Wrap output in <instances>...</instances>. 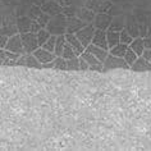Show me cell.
<instances>
[{
    "mask_svg": "<svg viewBox=\"0 0 151 151\" xmlns=\"http://www.w3.org/2000/svg\"><path fill=\"white\" fill-rule=\"evenodd\" d=\"M67 21H68V17L64 13L52 16L46 26V29L54 36L65 35L67 33Z\"/></svg>",
    "mask_w": 151,
    "mask_h": 151,
    "instance_id": "6da1fadb",
    "label": "cell"
},
{
    "mask_svg": "<svg viewBox=\"0 0 151 151\" xmlns=\"http://www.w3.org/2000/svg\"><path fill=\"white\" fill-rule=\"evenodd\" d=\"M129 64L126 62L124 58H119L109 52L106 60L104 62V68L103 72H109V70H114V69H129Z\"/></svg>",
    "mask_w": 151,
    "mask_h": 151,
    "instance_id": "7a4b0ae2",
    "label": "cell"
},
{
    "mask_svg": "<svg viewBox=\"0 0 151 151\" xmlns=\"http://www.w3.org/2000/svg\"><path fill=\"white\" fill-rule=\"evenodd\" d=\"M22 36V42L24 46V51L27 54H33V51L40 47L39 40H37V33L27 32V33H21Z\"/></svg>",
    "mask_w": 151,
    "mask_h": 151,
    "instance_id": "3957f363",
    "label": "cell"
},
{
    "mask_svg": "<svg viewBox=\"0 0 151 151\" xmlns=\"http://www.w3.org/2000/svg\"><path fill=\"white\" fill-rule=\"evenodd\" d=\"M95 32H96V27L93 26V23H90V24H86L82 29H80L76 35H77L81 42L83 44V46L87 47L90 44H92V39L95 36Z\"/></svg>",
    "mask_w": 151,
    "mask_h": 151,
    "instance_id": "277c9868",
    "label": "cell"
},
{
    "mask_svg": "<svg viewBox=\"0 0 151 151\" xmlns=\"http://www.w3.org/2000/svg\"><path fill=\"white\" fill-rule=\"evenodd\" d=\"M6 50L9 51H13V52H17V54H26L24 51V46H23V42H22V36L21 33H17V35H13L9 37L8 40V44L5 46Z\"/></svg>",
    "mask_w": 151,
    "mask_h": 151,
    "instance_id": "5b68a950",
    "label": "cell"
},
{
    "mask_svg": "<svg viewBox=\"0 0 151 151\" xmlns=\"http://www.w3.org/2000/svg\"><path fill=\"white\" fill-rule=\"evenodd\" d=\"M113 21V16L109 13H97L93 21V26L96 29H103V31H108L110 27V23Z\"/></svg>",
    "mask_w": 151,
    "mask_h": 151,
    "instance_id": "8992f818",
    "label": "cell"
},
{
    "mask_svg": "<svg viewBox=\"0 0 151 151\" xmlns=\"http://www.w3.org/2000/svg\"><path fill=\"white\" fill-rule=\"evenodd\" d=\"M21 54L9 51L6 49H0V64L1 65H17V60Z\"/></svg>",
    "mask_w": 151,
    "mask_h": 151,
    "instance_id": "52a82bcc",
    "label": "cell"
},
{
    "mask_svg": "<svg viewBox=\"0 0 151 151\" xmlns=\"http://www.w3.org/2000/svg\"><path fill=\"white\" fill-rule=\"evenodd\" d=\"M80 56H82L83 59L87 60V63L90 64V70H93V72H103L104 63H103V62H100V60L97 59L93 54H91L90 51L86 50V51L82 52Z\"/></svg>",
    "mask_w": 151,
    "mask_h": 151,
    "instance_id": "ba28073f",
    "label": "cell"
},
{
    "mask_svg": "<svg viewBox=\"0 0 151 151\" xmlns=\"http://www.w3.org/2000/svg\"><path fill=\"white\" fill-rule=\"evenodd\" d=\"M126 29L134 37H141V31H139V23L136 19V17L133 16V13H128L127 14V23H126Z\"/></svg>",
    "mask_w": 151,
    "mask_h": 151,
    "instance_id": "9c48e42d",
    "label": "cell"
},
{
    "mask_svg": "<svg viewBox=\"0 0 151 151\" xmlns=\"http://www.w3.org/2000/svg\"><path fill=\"white\" fill-rule=\"evenodd\" d=\"M41 9H42V12L50 14L51 17L63 13V6L60 5V3L56 1V0H47V1L41 6Z\"/></svg>",
    "mask_w": 151,
    "mask_h": 151,
    "instance_id": "30bf717a",
    "label": "cell"
},
{
    "mask_svg": "<svg viewBox=\"0 0 151 151\" xmlns=\"http://www.w3.org/2000/svg\"><path fill=\"white\" fill-rule=\"evenodd\" d=\"M65 39H67V42L74 49L76 54L78 56H80L83 51H86V47L83 46V44L80 41V39L77 37L76 33H65Z\"/></svg>",
    "mask_w": 151,
    "mask_h": 151,
    "instance_id": "8fae6325",
    "label": "cell"
},
{
    "mask_svg": "<svg viewBox=\"0 0 151 151\" xmlns=\"http://www.w3.org/2000/svg\"><path fill=\"white\" fill-rule=\"evenodd\" d=\"M86 26L83 21H81L78 17H68L67 21V33H77Z\"/></svg>",
    "mask_w": 151,
    "mask_h": 151,
    "instance_id": "7c38bea8",
    "label": "cell"
},
{
    "mask_svg": "<svg viewBox=\"0 0 151 151\" xmlns=\"http://www.w3.org/2000/svg\"><path fill=\"white\" fill-rule=\"evenodd\" d=\"M32 22H33V19H31L28 16H17L16 24L18 27V31H19V33L31 32Z\"/></svg>",
    "mask_w": 151,
    "mask_h": 151,
    "instance_id": "4fadbf2b",
    "label": "cell"
},
{
    "mask_svg": "<svg viewBox=\"0 0 151 151\" xmlns=\"http://www.w3.org/2000/svg\"><path fill=\"white\" fill-rule=\"evenodd\" d=\"M33 55H35L36 58L39 59L42 64L52 62V60L55 59V56H56V55L54 54V52H51V51L46 50V49H44L42 46H40L39 49H37V50L33 51Z\"/></svg>",
    "mask_w": 151,
    "mask_h": 151,
    "instance_id": "5bb4252c",
    "label": "cell"
},
{
    "mask_svg": "<svg viewBox=\"0 0 151 151\" xmlns=\"http://www.w3.org/2000/svg\"><path fill=\"white\" fill-rule=\"evenodd\" d=\"M92 44L96 45V46H100L105 49V50H109V44H108V37H106V31H103V29H96L95 36L92 39Z\"/></svg>",
    "mask_w": 151,
    "mask_h": 151,
    "instance_id": "9a60e30c",
    "label": "cell"
},
{
    "mask_svg": "<svg viewBox=\"0 0 151 151\" xmlns=\"http://www.w3.org/2000/svg\"><path fill=\"white\" fill-rule=\"evenodd\" d=\"M77 17L80 18L81 21H83L86 24H90V23H93L95 21V17H96V13L93 10L86 8V6H81L77 12Z\"/></svg>",
    "mask_w": 151,
    "mask_h": 151,
    "instance_id": "2e32d148",
    "label": "cell"
},
{
    "mask_svg": "<svg viewBox=\"0 0 151 151\" xmlns=\"http://www.w3.org/2000/svg\"><path fill=\"white\" fill-rule=\"evenodd\" d=\"M126 23H127V14H120V16H115L113 17V21L110 23L109 29L110 31H116L120 32L126 28Z\"/></svg>",
    "mask_w": 151,
    "mask_h": 151,
    "instance_id": "e0dca14e",
    "label": "cell"
},
{
    "mask_svg": "<svg viewBox=\"0 0 151 151\" xmlns=\"http://www.w3.org/2000/svg\"><path fill=\"white\" fill-rule=\"evenodd\" d=\"M129 69L133 72H150L151 70V62L146 60L143 56H138L137 60L132 64Z\"/></svg>",
    "mask_w": 151,
    "mask_h": 151,
    "instance_id": "ac0fdd59",
    "label": "cell"
},
{
    "mask_svg": "<svg viewBox=\"0 0 151 151\" xmlns=\"http://www.w3.org/2000/svg\"><path fill=\"white\" fill-rule=\"evenodd\" d=\"M86 50L90 51L91 54H93L100 62H103V63L106 60L108 55H109V50H105V49L100 47V46H96V45H93V44H90L88 46L86 47Z\"/></svg>",
    "mask_w": 151,
    "mask_h": 151,
    "instance_id": "d6986e66",
    "label": "cell"
},
{
    "mask_svg": "<svg viewBox=\"0 0 151 151\" xmlns=\"http://www.w3.org/2000/svg\"><path fill=\"white\" fill-rule=\"evenodd\" d=\"M17 33H19V31H18L16 22H12V21H4L3 22L0 35H6V36L10 37L13 35H17Z\"/></svg>",
    "mask_w": 151,
    "mask_h": 151,
    "instance_id": "ffe728a7",
    "label": "cell"
},
{
    "mask_svg": "<svg viewBox=\"0 0 151 151\" xmlns=\"http://www.w3.org/2000/svg\"><path fill=\"white\" fill-rule=\"evenodd\" d=\"M129 47L132 49L133 51L137 52L138 56H141L143 54V51H145V40H143V37H136V39H133V41L131 42Z\"/></svg>",
    "mask_w": 151,
    "mask_h": 151,
    "instance_id": "44dd1931",
    "label": "cell"
},
{
    "mask_svg": "<svg viewBox=\"0 0 151 151\" xmlns=\"http://www.w3.org/2000/svg\"><path fill=\"white\" fill-rule=\"evenodd\" d=\"M26 67L27 68H36V69H42V63H41L33 54H27V52H26Z\"/></svg>",
    "mask_w": 151,
    "mask_h": 151,
    "instance_id": "7402d4cb",
    "label": "cell"
},
{
    "mask_svg": "<svg viewBox=\"0 0 151 151\" xmlns=\"http://www.w3.org/2000/svg\"><path fill=\"white\" fill-rule=\"evenodd\" d=\"M106 37H108L109 47H114L115 45H118L120 42V32L110 31V29H108V31H106ZM109 50H110V49H109Z\"/></svg>",
    "mask_w": 151,
    "mask_h": 151,
    "instance_id": "603a6c76",
    "label": "cell"
},
{
    "mask_svg": "<svg viewBox=\"0 0 151 151\" xmlns=\"http://www.w3.org/2000/svg\"><path fill=\"white\" fill-rule=\"evenodd\" d=\"M129 45L127 44H123V42H119L118 45H115L114 47H110V50H109V52L115 56H119V58H124V55H126V51Z\"/></svg>",
    "mask_w": 151,
    "mask_h": 151,
    "instance_id": "cb8c5ba5",
    "label": "cell"
},
{
    "mask_svg": "<svg viewBox=\"0 0 151 151\" xmlns=\"http://www.w3.org/2000/svg\"><path fill=\"white\" fill-rule=\"evenodd\" d=\"M65 44H67L65 35L56 36V45H55V51H54L56 56H62L63 50H64V46H65Z\"/></svg>",
    "mask_w": 151,
    "mask_h": 151,
    "instance_id": "d4e9b609",
    "label": "cell"
},
{
    "mask_svg": "<svg viewBox=\"0 0 151 151\" xmlns=\"http://www.w3.org/2000/svg\"><path fill=\"white\" fill-rule=\"evenodd\" d=\"M41 14H42V9H41V6L39 5H35V4H31L28 6L27 9V13H26V16H28L31 19L36 21L37 18H39Z\"/></svg>",
    "mask_w": 151,
    "mask_h": 151,
    "instance_id": "484cf974",
    "label": "cell"
},
{
    "mask_svg": "<svg viewBox=\"0 0 151 151\" xmlns=\"http://www.w3.org/2000/svg\"><path fill=\"white\" fill-rule=\"evenodd\" d=\"M52 35L50 32L47 31L46 28H41L39 32H37V40H39V44H40V46H42V45L46 42V41L50 39Z\"/></svg>",
    "mask_w": 151,
    "mask_h": 151,
    "instance_id": "4316f807",
    "label": "cell"
},
{
    "mask_svg": "<svg viewBox=\"0 0 151 151\" xmlns=\"http://www.w3.org/2000/svg\"><path fill=\"white\" fill-rule=\"evenodd\" d=\"M67 70H81V65H80V56H76V58L68 59L67 60Z\"/></svg>",
    "mask_w": 151,
    "mask_h": 151,
    "instance_id": "83f0119b",
    "label": "cell"
},
{
    "mask_svg": "<svg viewBox=\"0 0 151 151\" xmlns=\"http://www.w3.org/2000/svg\"><path fill=\"white\" fill-rule=\"evenodd\" d=\"M137 58H138V55H137V52L136 51H133L132 49L128 46V49H127V51H126V55H124V59H126V62L129 64V67L133 64L136 60H137Z\"/></svg>",
    "mask_w": 151,
    "mask_h": 151,
    "instance_id": "f1b7e54d",
    "label": "cell"
},
{
    "mask_svg": "<svg viewBox=\"0 0 151 151\" xmlns=\"http://www.w3.org/2000/svg\"><path fill=\"white\" fill-rule=\"evenodd\" d=\"M62 56L64 59H72V58H76V56H78L77 54H76V51H74V49L70 46L69 44H65V46H64V50H63V54H62Z\"/></svg>",
    "mask_w": 151,
    "mask_h": 151,
    "instance_id": "f546056e",
    "label": "cell"
},
{
    "mask_svg": "<svg viewBox=\"0 0 151 151\" xmlns=\"http://www.w3.org/2000/svg\"><path fill=\"white\" fill-rule=\"evenodd\" d=\"M67 59H64L63 56H55L54 59V69H62V70H67Z\"/></svg>",
    "mask_w": 151,
    "mask_h": 151,
    "instance_id": "4dcf8cb0",
    "label": "cell"
},
{
    "mask_svg": "<svg viewBox=\"0 0 151 151\" xmlns=\"http://www.w3.org/2000/svg\"><path fill=\"white\" fill-rule=\"evenodd\" d=\"M80 9V6L77 5H68V6H63V13L67 17H77V12Z\"/></svg>",
    "mask_w": 151,
    "mask_h": 151,
    "instance_id": "1f68e13d",
    "label": "cell"
},
{
    "mask_svg": "<svg viewBox=\"0 0 151 151\" xmlns=\"http://www.w3.org/2000/svg\"><path fill=\"white\" fill-rule=\"evenodd\" d=\"M133 39H134V37L132 36L126 28H124L123 31H120V42L127 44V45H131V42L133 41Z\"/></svg>",
    "mask_w": 151,
    "mask_h": 151,
    "instance_id": "d6a6232c",
    "label": "cell"
},
{
    "mask_svg": "<svg viewBox=\"0 0 151 151\" xmlns=\"http://www.w3.org/2000/svg\"><path fill=\"white\" fill-rule=\"evenodd\" d=\"M55 45H56V36L52 35L50 39H49L46 42L42 45V47L46 49V50H49V51H51V52H54L55 51ZM54 54H55V52H54Z\"/></svg>",
    "mask_w": 151,
    "mask_h": 151,
    "instance_id": "836d02e7",
    "label": "cell"
},
{
    "mask_svg": "<svg viewBox=\"0 0 151 151\" xmlns=\"http://www.w3.org/2000/svg\"><path fill=\"white\" fill-rule=\"evenodd\" d=\"M50 18H51V16L50 14H47V13H45V12H42V14L37 18V22L40 23V26L42 28H46V26H47V23H49V21H50Z\"/></svg>",
    "mask_w": 151,
    "mask_h": 151,
    "instance_id": "e575fe53",
    "label": "cell"
},
{
    "mask_svg": "<svg viewBox=\"0 0 151 151\" xmlns=\"http://www.w3.org/2000/svg\"><path fill=\"white\" fill-rule=\"evenodd\" d=\"M80 65H81V70H90V64L82 56H80Z\"/></svg>",
    "mask_w": 151,
    "mask_h": 151,
    "instance_id": "d590c367",
    "label": "cell"
},
{
    "mask_svg": "<svg viewBox=\"0 0 151 151\" xmlns=\"http://www.w3.org/2000/svg\"><path fill=\"white\" fill-rule=\"evenodd\" d=\"M8 40H9V36L0 35V49H5L6 44H8Z\"/></svg>",
    "mask_w": 151,
    "mask_h": 151,
    "instance_id": "8d00e7d4",
    "label": "cell"
},
{
    "mask_svg": "<svg viewBox=\"0 0 151 151\" xmlns=\"http://www.w3.org/2000/svg\"><path fill=\"white\" fill-rule=\"evenodd\" d=\"M41 28H42V27H41L40 23H39V22H37V21H33V22H32V26H31V32H33V33H37V32H39Z\"/></svg>",
    "mask_w": 151,
    "mask_h": 151,
    "instance_id": "74e56055",
    "label": "cell"
},
{
    "mask_svg": "<svg viewBox=\"0 0 151 151\" xmlns=\"http://www.w3.org/2000/svg\"><path fill=\"white\" fill-rule=\"evenodd\" d=\"M17 65L26 67V54H22L19 58H18V60H17Z\"/></svg>",
    "mask_w": 151,
    "mask_h": 151,
    "instance_id": "f35d334b",
    "label": "cell"
},
{
    "mask_svg": "<svg viewBox=\"0 0 151 151\" xmlns=\"http://www.w3.org/2000/svg\"><path fill=\"white\" fill-rule=\"evenodd\" d=\"M141 56H143L146 60H149V62H151V49H145V51H143V54L141 55Z\"/></svg>",
    "mask_w": 151,
    "mask_h": 151,
    "instance_id": "ab89813d",
    "label": "cell"
},
{
    "mask_svg": "<svg viewBox=\"0 0 151 151\" xmlns=\"http://www.w3.org/2000/svg\"><path fill=\"white\" fill-rule=\"evenodd\" d=\"M143 40H145V46H146L147 49H151V36L143 37Z\"/></svg>",
    "mask_w": 151,
    "mask_h": 151,
    "instance_id": "60d3db41",
    "label": "cell"
},
{
    "mask_svg": "<svg viewBox=\"0 0 151 151\" xmlns=\"http://www.w3.org/2000/svg\"><path fill=\"white\" fill-rule=\"evenodd\" d=\"M42 68H44V69H51V68H54V60H52V62H50V63L42 64Z\"/></svg>",
    "mask_w": 151,
    "mask_h": 151,
    "instance_id": "b9f144b4",
    "label": "cell"
},
{
    "mask_svg": "<svg viewBox=\"0 0 151 151\" xmlns=\"http://www.w3.org/2000/svg\"><path fill=\"white\" fill-rule=\"evenodd\" d=\"M147 36H151V23L149 26V33H147Z\"/></svg>",
    "mask_w": 151,
    "mask_h": 151,
    "instance_id": "7bdbcfd3",
    "label": "cell"
}]
</instances>
